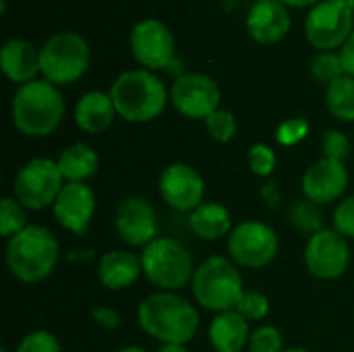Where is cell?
I'll return each mask as SVG.
<instances>
[{
  "instance_id": "1",
  "label": "cell",
  "mask_w": 354,
  "mask_h": 352,
  "mask_svg": "<svg viewBox=\"0 0 354 352\" xmlns=\"http://www.w3.org/2000/svg\"><path fill=\"white\" fill-rule=\"evenodd\" d=\"M141 330L162 344H187L199 328V311L174 293H156L141 301L137 309Z\"/></svg>"
},
{
  "instance_id": "2",
  "label": "cell",
  "mask_w": 354,
  "mask_h": 352,
  "mask_svg": "<svg viewBox=\"0 0 354 352\" xmlns=\"http://www.w3.org/2000/svg\"><path fill=\"white\" fill-rule=\"evenodd\" d=\"M66 102L58 85L35 79L21 85L10 104V116L17 131L25 137H48L64 118Z\"/></svg>"
},
{
  "instance_id": "3",
  "label": "cell",
  "mask_w": 354,
  "mask_h": 352,
  "mask_svg": "<svg viewBox=\"0 0 354 352\" xmlns=\"http://www.w3.org/2000/svg\"><path fill=\"white\" fill-rule=\"evenodd\" d=\"M58 257L60 245L56 237L39 224H29L6 243V268L25 284L46 280L54 272Z\"/></svg>"
},
{
  "instance_id": "4",
  "label": "cell",
  "mask_w": 354,
  "mask_h": 352,
  "mask_svg": "<svg viewBox=\"0 0 354 352\" xmlns=\"http://www.w3.org/2000/svg\"><path fill=\"white\" fill-rule=\"evenodd\" d=\"M110 98L114 102L116 114L127 122H151L156 120L170 98L164 81L145 68L124 71L116 77L110 87Z\"/></svg>"
},
{
  "instance_id": "5",
  "label": "cell",
  "mask_w": 354,
  "mask_h": 352,
  "mask_svg": "<svg viewBox=\"0 0 354 352\" xmlns=\"http://www.w3.org/2000/svg\"><path fill=\"white\" fill-rule=\"evenodd\" d=\"M191 290L195 301L214 313L234 311L247 293L236 263L228 257H207L195 268Z\"/></svg>"
},
{
  "instance_id": "6",
  "label": "cell",
  "mask_w": 354,
  "mask_h": 352,
  "mask_svg": "<svg viewBox=\"0 0 354 352\" xmlns=\"http://www.w3.org/2000/svg\"><path fill=\"white\" fill-rule=\"evenodd\" d=\"M143 276L164 293H174L191 284L195 263L187 247L170 237H158L141 253Z\"/></svg>"
},
{
  "instance_id": "7",
  "label": "cell",
  "mask_w": 354,
  "mask_h": 352,
  "mask_svg": "<svg viewBox=\"0 0 354 352\" xmlns=\"http://www.w3.org/2000/svg\"><path fill=\"white\" fill-rule=\"evenodd\" d=\"M91 60L89 44L83 35L62 31L44 41L39 48V68L46 81L54 85H68L79 81Z\"/></svg>"
},
{
  "instance_id": "8",
  "label": "cell",
  "mask_w": 354,
  "mask_h": 352,
  "mask_svg": "<svg viewBox=\"0 0 354 352\" xmlns=\"http://www.w3.org/2000/svg\"><path fill=\"white\" fill-rule=\"evenodd\" d=\"M62 187L64 176L60 174L56 160L33 158L19 168L12 180V197L25 210L39 212L54 205Z\"/></svg>"
},
{
  "instance_id": "9",
  "label": "cell",
  "mask_w": 354,
  "mask_h": 352,
  "mask_svg": "<svg viewBox=\"0 0 354 352\" xmlns=\"http://www.w3.org/2000/svg\"><path fill=\"white\" fill-rule=\"evenodd\" d=\"M354 31V12L346 0H322L305 19L307 41L322 52L340 50Z\"/></svg>"
},
{
  "instance_id": "10",
  "label": "cell",
  "mask_w": 354,
  "mask_h": 352,
  "mask_svg": "<svg viewBox=\"0 0 354 352\" xmlns=\"http://www.w3.org/2000/svg\"><path fill=\"white\" fill-rule=\"evenodd\" d=\"M278 247L280 241L276 230L257 220L241 222L228 234L230 259L241 268L261 270L270 266L278 253Z\"/></svg>"
},
{
  "instance_id": "11",
  "label": "cell",
  "mask_w": 354,
  "mask_h": 352,
  "mask_svg": "<svg viewBox=\"0 0 354 352\" xmlns=\"http://www.w3.org/2000/svg\"><path fill=\"white\" fill-rule=\"evenodd\" d=\"M220 87L203 73H185L170 87V102L178 114L191 120H205L220 108Z\"/></svg>"
},
{
  "instance_id": "12",
  "label": "cell",
  "mask_w": 354,
  "mask_h": 352,
  "mask_svg": "<svg viewBox=\"0 0 354 352\" xmlns=\"http://www.w3.org/2000/svg\"><path fill=\"white\" fill-rule=\"evenodd\" d=\"M131 52L145 71L170 68L176 54L172 31L158 19H143L131 31Z\"/></svg>"
},
{
  "instance_id": "13",
  "label": "cell",
  "mask_w": 354,
  "mask_h": 352,
  "mask_svg": "<svg viewBox=\"0 0 354 352\" xmlns=\"http://www.w3.org/2000/svg\"><path fill=\"white\" fill-rule=\"evenodd\" d=\"M351 263L348 241L332 230L324 228L317 234L309 237L305 247V266L311 276L317 280H336L344 276Z\"/></svg>"
},
{
  "instance_id": "14",
  "label": "cell",
  "mask_w": 354,
  "mask_h": 352,
  "mask_svg": "<svg viewBox=\"0 0 354 352\" xmlns=\"http://www.w3.org/2000/svg\"><path fill=\"white\" fill-rule=\"evenodd\" d=\"M160 195L176 212H195L203 203L205 183L201 174L183 162L170 164L160 174Z\"/></svg>"
},
{
  "instance_id": "15",
  "label": "cell",
  "mask_w": 354,
  "mask_h": 352,
  "mask_svg": "<svg viewBox=\"0 0 354 352\" xmlns=\"http://www.w3.org/2000/svg\"><path fill=\"white\" fill-rule=\"evenodd\" d=\"M116 230L120 239L131 247H147L158 239V216L151 203L139 195L127 197L116 207L114 216Z\"/></svg>"
},
{
  "instance_id": "16",
  "label": "cell",
  "mask_w": 354,
  "mask_h": 352,
  "mask_svg": "<svg viewBox=\"0 0 354 352\" xmlns=\"http://www.w3.org/2000/svg\"><path fill=\"white\" fill-rule=\"evenodd\" d=\"M56 222L73 232L85 234L95 214V193L85 183H64L52 205Z\"/></svg>"
},
{
  "instance_id": "17",
  "label": "cell",
  "mask_w": 354,
  "mask_h": 352,
  "mask_svg": "<svg viewBox=\"0 0 354 352\" xmlns=\"http://www.w3.org/2000/svg\"><path fill=\"white\" fill-rule=\"evenodd\" d=\"M348 187V170L344 162L322 158L313 162L303 174V195L305 199L326 205L344 195Z\"/></svg>"
},
{
  "instance_id": "18",
  "label": "cell",
  "mask_w": 354,
  "mask_h": 352,
  "mask_svg": "<svg viewBox=\"0 0 354 352\" xmlns=\"http://www.w3.org/2000/svg\"><path fill=\"white\" fill-rule=\"evenodd\" d=\"M247 29L257 44L272 46L290 31V15L282 2L261 0L251 6L247 15Z\"/></svg>"
},
{
  "instance_id": "19",
  "label": "cell",
  "mask_w": 354,
  "mask_h": 352,
  "mask_svg": "<svg viewBox=\"0 0 354 352\" xmlns=\"http://www.w3.org/2000/svg\"><path fill=\"white\" fill-rule=\"evenodd\" d=\"M0 64L8 81L27 85L35 81L41 73L39 68V50L27 39H8L0 52Z\"/></svg>"
},
{
  "instance_id": "20",
  "label": "cell",
  "mask_w": 354,
  "mask_h": 352,
  "mask_svg": "<svg viewBox=\"0 0 354 352\" xmlns=\"http://www.w3.org/2000/svg\"><path fill=\"white\" fill-rule=\"evenodd\" d=\"M141 274V257L131 251H108L97 268L100 284L108 290H124L133 286Z\"/></svg>"
},
{
  "instance_id": "21",
  "label": "cell",
  "mask_w": 354,
  "mask_h": 352,
  "mask_svg": "<svg viewBox=\"0 0 354 352\" xmlns=\"http://www.w3.org/2000/svg\"><path fill=\"white\" fill-rule=\"evenodd\" d=\"M209 344L216 352H241L249 346V322L234 309L218 313L209 324Z\"/></svg>"
},
{
  "instance_id": "22",
  "label": "cell",
  "mask_w": 354,
  "mask_h": 352,
  "mask_svg": "<svg viewBox=\"0 0 354 352\" xmlns=\"http://www.w3.org/2000/svg\"><path fill=\"white\" fill-rule=\"evenodd\" d=\"M116 116L114 102L106 91H87L75 106V122L89 135L104 133Z\"/></svg>"
},
{
  "instance_id": "23",
  "label": "cell",
  "mask_w": 354,
  "mask_h": 352,
  "mask_svg": "<svg viewBox=\"0 0 354 352\" xmlns=\"http://www.w3.org/2000/svg\"><path fill=\"white\" fill-rule=\"evenodd\" d=\"M56 164L66 183H85L95 176L100 168V156L87 143H73L62 149Z\"/></svg>"
},
{
  "instance_id": "24",
  "label": "cell",
  "mask_w": 354,
  "mask_h": 352,
  "mask_svg": "<svg viewBox=\"0 0 354 352\" xmlns=\"http://www.w3.org/2000/svg\"><path fill=\"white\" fill-rule=\"evenodd\" d=\"M189 226L193 234L203 241H218L232 232V216L222 203H201L189 216Z\"/></svg>"
},
{
  "instance_id": "25",
  "label": "cell",
  "mask_w": 354,
  "mask_h": 352,
  "mask_svg": "<svg viewBox=\"0 0 354 352\" xmlns=\"http://www.w3.org/2000/svg\"><path fill=\"white\" fill-rule=\"evenodd\" d=\"M326 106L330 114L342 122H354V79L342 75L326 89Z\"/></svg>"
},
{
  "instance_id": "26",
  "label": "cell",
  "mask_w": 354,
  "mask_h": 352,
  "mask_svg": "<svg viewBox=\"0 0 354 352\" xmlns=\"http://www.w3.org/2000/svg\"><path fill=\"white\" fill-rule=\"evenodd\" d=\"M288 220L290 224L303 232V234H317L319 230H324V216L317 203L303 199V201H295L288 210Z\"/></svg>"
},
{
  "instance_id": "27",
  "label": "cell",
  "mask_w": 354,
  "mask_h": 352,
  "mask_svg": "<svg viewBox=\"0 0 354 352\" xmlns=\"http://www.w3.org/2000/svg\"><path fill=\"white\" fill-rule=\"evenodd\" d=\"M27 226L29 224H27L25 207L15 197H2V201H0V234L4 239H10Z\"/></svg>"
},
{
  "instance_id": "28",
  "label": "cell",
  "mask_w": 354,
  "mask_h": 352,
  "mask_svg": "<svg viewBox=\"0 0 354 352\" xmlns=\"http://www.w3.org/2000/svg\"><path fill=\"white\" fill-rule=\"evenodd\" d=\"M311 75L315 81L326 83V85L340 79L344 75L340 52H322L319 56H315L311 62Z\"/></svg>"
},
{
  "instance_id": "29",
  "label": "cell",
  "mask_w": 354,
  "mask_h": 352,
  "mask_svg": "<svg viewBox=\"0 0 354 352\" xmlns=\"http://www.w3.org/2000/svg\"><path fill=\"white\" fill-rule=\"evenodd\" d=\"M205 129L216 143H228L236 135V118L232 112L218 108L214 114L205 118Z\"/></svg>"
},
{
  "instance_id": "30",
  "label": "cell",
  "mask_w": 354,
  "mask_h": 352,
  "mask_svg": "<svg viewBox=\"0 0 354 352\" xmlns=\"http://www.w3.org/2000/svg\"><path fill=\"white\" fill-rule=\"evenodd\" d=\"M249 352H284L282 332L276 326H261L251 332Z\"/></svg>"
},
{
  "instance_id": "31",
  "label": "cell",
  "mask_w": 354,
  "mask_h": 352,
  "mask_svg": "<svg viewBox=\"0 0 354 352\" xmlns=\"http://www.w3.org/2000/svg\"><path fill=\"white\" fill-rule=\"evenodd\" d=\"M247 162H249V168L255 176H270L274 170H276V154L270 145L266 143H255L249 147L247 151Z\"/></svg>"
},
{
  "instance_id": "32",
  "label": "cell",
  "mask_w": 354,
  "mask_h": 352,
  "mask_svg": "<svg viewBox=\"0 0 354 352\" xmlns=\"http://www.w3.org/2000/svg\"><path fill=\"white\" fill-rule=\"evenodd\" d=\"M247 322H261L270 313V299L259 290H247L236 307Z\"/></svg>"
},
{
  "instance_id": "33",
  "label": "cell",
  "mask_w": 354,
  "mask_h": 352,
  "mask_svg": "<svg viewBox=\"0 0 354 352\" xmlns=\"http://www.w3.org/2000/svg\"><path fill=\"white\" fill-rule=\"evenodd\" d=\"M322 151H324V158H328V160L344 162L351 156V139H348V135L338 131V129L326 131L324 137H322Z\"/></svg>"
},
{
  "instance_id": "34",
  "label": "cell",
  "mask_w": 354,
  "mask_h": 352,
  "mask_svg": "<svg viewBox=\"0 0 354 352\" xmlns=\"http://www.w3.org/2000/svg\"><path fill=\"white\" fill-rule=\"evenodd\" d=\"M17 352H62V346L48 330H33L21 338Z\"/></svg>"
},
{
  "instance_id": "35",
  "label": "cell",
  "mask_w": 354,
  "mask_h": 352,
  "mask_svg": "<svg viewBox=\"0 0 354 352\" xmlns=\"http://www.w3.org/2000/svg\"><path fill=\"white\" fill-rule=\"evenodd\" d=\"M309 135V122L305 118H288L276 129V141L284 147H292L301 143Z\"/></svg>"
},
{
  "instance_id": "36",
  "label": "cell",
  "mask_w": 354,
  "mask_h": 352,
  "mask_svg": "<svg viewBox=\"0 0 354 352\" xmlns=\"http://www.w3.org/2000/svg\"><path fill=\"white\" fill-rule=\"evenodd\" d=\"M334 230L346 241H354V195L344 197L334 210Z\"/></svg>"
},
{
  "instance_id": "37",
  "label": "cell",
  "mask_w": 354,
  "mask_h": 352,
  "mask_svg": "<svg viewBox=\"0 0 354 352\" xmlns=\"http://www.w3.org/2000/svg\"><path fill=\"white\" fill-rule=\"evenodd\" d=\"M91 317L104 330H114V328L120 326V315L114 309H110V307H95L91 311Z\"/></svg>"
},
{
  "instance_id": "38",
  "label": "cell",
  "mask_w": 354,
  "mask_h": 352,
  "mask_svg": "<svg viewBox=\"0 0 354 352\" xmlns=\"http://www.w3.org/2000/svg\"><path fill=\"white\" fill-rule=\"evenodd\" d=\"M340 58H342V66H344V75L354 79V31L348 37V41L340 48Z\"/></svg>"
},
{
  "instance_id": "39",
  "label": "cell",
  "mask_w": 354,
  "mask_h": 352,
  "mask_svg": "<svg viewBox=\"0 0 354 352\" xmlns=\"http://www.w3.org/2000/svg\"><path fill=\"white\" fill-rule=\"evenodd\" d=\"M261 197H263V203L270 205V207H278V203H280V199H282V195H280L276 183H268V185L261 189Z\"/></svg>"
},
{
  "instance_id": "40",
  "label": "cell",
  "mask_w": 354,
  "mask_h": 352,
  "mask_svg": "<svg viewBox=\"0 0 354 352\" xmlns=\"http://www.w3.org/2000/svg\"><path fill=\"white\" fill-rule=\"evenodd\" d=\"M278 2H282L284 6H297V8H305V6H315L319 0H278Z\"/></svg>"
},
{
  "instance_id": "41",
  "label": "cell",
  "mask_w": 354,
  "mask_h": 352,
  "mask_svg": "<svg viewBox=\"0 0 354 352\" xmlns=\"http://www.w3.org/2000/svg\"><path fill=\"white\" fill-rule=\"evenodd\" d=\"M158 352H189L185 344H162Z\"/></svg>"
},
{
  "instance_id": "42",
  "label": "cell",
  "mask_w": 354,
  "mask_h": 352,
  "mask_svg": "<svg viewBox=\"0 0 354 352\" xmlns=\"http://www.w3.org/2000/svg\"><path fill=\"white\" fill-rule=\"evenodd\" d=\"M116 352H147L145 349H141V346H124V349H120V351Z\"/></svg>"
},
{
  "instance_id": "43",
  "label": "cell",
  "mask_w": 354,
  "mask_h": 352,
  "mask_svg": "<svg viewBox=\"0 0 354 352\" xmlns=\"http://www.w3.org/2000/svg\"><path fill=\"white\" fill-rule=\"evenodd\" d=\"M284 352H311V351H305V349H288V351Z\"/></svg>"
},
{
  "instance_id": "44",
  "label": "cell",
  "mask_w": 354,
  "mask_h": 352,
  "mask_svg": "<svg viewBox=\"0 0 354 352\" xmlns=\"http://www.w3.org/2000/svg\"><path fill=\"white\" fill-rule=\"evenodd\" d=\"M346 4L351 6V10H353V12H354V0H346Z\"/></svg>"
},
{
  "instance_id": "45",
  "label": "cell",
  "mask_w": 354,
  "mask_h": 352,
  "mask_svg": "<svg viewBox=\"0 0 354 352\" xmlns=\"http://www.w3.org/2000/svg\"><path fill=\"white\" fill-rule=\"evenodd\" d=\"M0 352H8V349H6V346H2V349H0Z\"/></svg>"
}]
</instances>
